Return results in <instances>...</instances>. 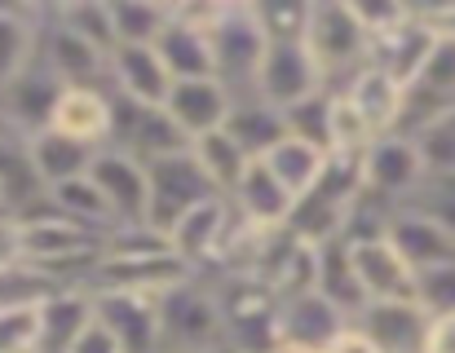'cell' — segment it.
<instances>
[{
	"label": "cell",
	"instance_id": "6da1fadb",
	"mask_svg": "<svg viewBox=\"0 0 455 353\" xmlns=\"http://www.w3.org/2000/svg\"><path fill=\"white\" fill-rule=\"evenodd\" d=\"M195 270L172 252L168 234L151 225H129L116 230L93 265L89 287H116V292H142V296H164L168 287L186 283Z\"/></svg>",
	"mask_w": 455,
	"mask_h": 353
},
{
	"label": "cell",
	"instance_id": "7a4b0ae2",
	"mask_svg": "<svg viewBox=\"0 0 455 353\" xmlns=\"http://www.w3.org/2000/svg\"><path fill=\"white\" fill-rule=\"evenodd\" d=\"M305 49L323 75L327 93H345L363 67H371V31L358 18V4L345 0H318L309 9Z\"/></svg>",
	"mask_w": 455,
	"mask_h": 353
},
{
	"label": "cell",
	"instance_id": "3957f363",
	"mask_svg": "<svg viewBox=\"0 0 455 353\" xmlns=\"http://www.w3.org/2000/svg\"><path fill=\"white\" fill-rule=\"evenodd\" d=\"M155 305H159V353L226 349L221 296L208 274H190L186 283L155 296Z\"/></svg>",
	"mask_w": 455,
	"mask_h": 353
},
{
	"label": "cell",
	"instance_id": "277c9868",
	"mask_svg": "<svg viewBox=\"0 0 455 353\" xmlns=\"http://www.w3.org/2000/svg\"><path fill=\"white\" fill-rule=\"evenodd\" d=\"M226 318V349L230 353H270L279 345V314L283 296L261 274H230L212 278Z\"/></svg>",
	"mask_w": 455,
	"mask_h": 353
},
{
	"label": "cell",
	"instance_id": "5b68a950",
	"mask_svg": "<svg viewBox=\"0 0 455 353\" xmlns=\"http://www.w3.org/2000/svg\"><path fill=\"white\" fill-rule=\"evenodd\" d=\"M212 58H217V80L239 98H257V75L270 53V35L257 18V4H221L212 22Z\"/></svg>",
	"mask_w": 455,
	"mask_h": 353
},
{
	"label": "cell",
	"instance_id": "8992f818",
	"mask_svg": "<svg viewBox=\"0 0 455 353\" xmlns=\"http://www.w3.org/2000/svg\"><path fill=\"white\" fill-rule=\"evenodd\" d=\"M195 142L177 129V120L164 106H138L129 98H116V133H111V151L133 155L138 164H159L172 155H186Z\"/></svg>",
	"mask_w": 455,
	"mask_h": 353
},
{
	"label": "cell",
	"instance_id": "52a82bcc",
	"mask_svg": "<svg viewBox=\"0 0 455 353\" xmlns=\"http://www.w3.org/2000/svg\"><path fill=\"white\" fill-rule=\"evenodd\" d=\"M425 155L411 137H398V133H385L367 160H363V194H371L376 203H389V208H403L416 199V190L425 185Z\"/></svg>",
	"mask_w": 455,
	"mask_h": 353
},
{
	"label": "cell",
	"instance_id": "ba28073f",
	"mask_svg": "<svg viewBox=\"0 0 455 353\" xmlns=\"http://www.w3.org/2000/svg\"><path fill=\"white\" fill-rule=\"evenodd\" d=\"M36 58H40L67 89H80V84H107V89H111V58H107L98 44L80 40L76 31H67V27L53 18V4H44Z\"/></svg>",
	"mask_w": 455,
	"mask_h": 353
},
{
	"label": "cell",
	"instance_id": "9c48e42d",
	"mask_svg": "<svg viewBox=\"0 0 455 353\" xmlns=\"http://www.w3.org/2000/svg\"><path fill=\"white\" fill-rule=\"evenodd\" d=\"M89 176H93V185L102 190V199L111 203L120 230H129V225H151V169H147V164H138L133 155L107 146V151H98Z\"/></svg>",
	"mask_w": 455,
	"mask_h": 353
},
{
	"label": "cell",
	"instance_id": "30bf717a",
	"mask_svg": "<svg viewBox=\"0 0 455 353\" xmlns=\"http://www.w3.org/2000/svg\"><path fill=\"white\" fill-rule=\"evenodd\" d=\"M212 181L204 176L199 160L186 151V155H172V160H159L151 164V230L168 234L195 203L212 199Z\"/></svg>",
	"mask_w": 455,
	"mask_h": 353
},
{
	"label": "cell",
	"instance_id": "8fae6325",
	"mask_svg": "<svg viewBox=\"0 0 455 353\" xmlns=\"http://www.w3.org/2000/svg\"><path fill=\"white\" fill-rule=\"evenodd\" d=\"M98 323L116 336L120 353H159V305L142 292H116V287H89Z\"/></svg>",
	"mask_w": 455,
	"mask_h": 353
},
{
	"label": "cell",
	"instance_id": "7c38bea8",
	"mask_svg": "<svg viewBox=\"0 0 455 353\" xmlns=\"http://www.w3.org/2000/svg\"><path fill=\"white\" fill-rule=\"evenodd\" d=\"M354 327H363L380 353H429L434 336V318L420 301H371L354 318Z\"/></svg>",
	"mask_w": 455,
	"mask_h": 353
},
{
	"label": "cell",
	"instance_id": "4fadbf2b",
	"mask_svg": "<svg viewBox=\"0 0 455 353\" xmlns=\"http://www.w3.org/2000/svg\"><path fill=\"white\" fill-rule=\"evenodd\" d=\"M62 93H67V84L36 58L4 93H0V106H4V120H9V129L18 133V137H36V133H44L49 124H53V111H58V102H62Z\"/></svg>",
	"mask_w": 455,
	"mask_h": 353
},
{
	"label": "cell",
	"instance_id": "5bb4252c",
	"mask_svg": "<svg viewBox=\"0 0 455 353\" xmlns=\"http://www.w3.org/2000/svg\"><path fill=\"white\" fill-rule=\"evenodd\" d=\"M323 89V75L305 49V40H288V44H270L266 62H261V75H257V98L288 111L305 98H314Z\"/></svg>",
	"mask_w": 455,
	"mask_h": 353
},
{
	"label": "cell",
	"instance_id": "9a60e30c",
	"mask_svg": "<svg viewBox=\"0 0 455 353\" xmlns=\"http://www.w3.org/2000/svg\"><path fill=\"white\" fill-rule=\"evenodd\" d=\"M49 129H58L62 137H76V142H84L93 151H107L111 146V133H116V93L107 84L67 89Z\"/></svg>",
	"mask_w": 455,
	"mask_h": 353
},
{
	"label": "cell",
	"instance_id": "2e32d148",
	"mask_svg": "<svg viewBox=\"0 0 455 353\" xmlns=\"http://www.w3.org/2000/svg\"><path fill=\"white\" fill-rule=\"evenodd\" d=\"M230 216H235V203H230L226 194H212V199L195 203V208L168 230L172 252H177L195 274H208L212 261H217V247H221V239H226Z\"/></svg>",
	"mask_w": 455,
	"mask_h": 353
},
{
	"label": "cell",
	"instance_id": "e0dca14e",
	"mask_svg": "<svg viewBox=\"0 0 455 353\" xmlns=\"http://www.w3.org/2000/svg\"><path fill=\"white\" fill-rule=\"evenodd\" d=\"M385 239L407 256V265H411L416 274L438 270V265H451L455 261V234L443 225V221H434L429 212H420V208H411V203L394 208L389 234H385Z\"/></svg>",
	"mask_w": 455,
	"mask_h": 353
},
{
	"label": "cell",
	"instance_id": "ac0fdd59",
	"mask_svg": "<svg viewBox=\"0 0 455 353\" xmlns=\"http://www.w3.org/2000/svg\"><path fill=\"white\" fill-rule=\"evenodd\" d=\"M164 111L177 120V129L190 142H199V137L226 129V120L235 111V93L221 80H177L168 102H164Z\"/></svg>",
	"mask_w": 455,
	"mask_h": 353
},
{
	"label": "cell",
	"instance_id": "d6986e66",
	"mask_svg": "<svg viewBox=\"0 0 455 353\" xmlns=\"http://www.w3.org/2000/svg\"><path fill=\"white\" fill-rule=\"evenodd\" d=\"M172 84L177 80L168 75L155 44H120L111 53V93L116 98H129L138 106H164Z\"/></svg>",
	"mask_w": 455,
	"mask_h": 353
},
{
	"label": "cell",
	"instance_id": "ffe728a7",
	"mask_svg": "<svg viewBox=\"0 0 455 353\" xmlns=\"http://www.w3.org/2000/svg\"><path fill=\"white\" fill-rule=\"evenodd\" d=\"M349 252H354V270L367 301H416V270L389 239L349 243Z\"/></svg>",
	"mask_w": 455,
	"mask_h": 353
},
{
	"label": "cell",
	"instance_id": "44dd1931",
	"mask_svg": "<svg viewBox=\"0 0 455 353\" xmlns=\"http://www.w3.org/2000/svg\"><path fill=\"white\" fill-rule=\"evenodd\" d=\"M434 49H438V35L429 31V22H425L420 9H416L407 22H398L394 31H385V35L371 40V62L407 89V84L425 71V62L434 58Z\"/></svg>",
	"mask_w": 455,
	"mask_h": 353
},
{
	"label": "cell",
	"instance_id": "7402d4cb",
	"mask_svg": "<svg viewBox=\"0 0 455 353\" xmlns=\"http://www.w3.org/2000/svg\"><path fill=\"white\" fill-rule=\"evenodd\" d=\"M155 53L164 58V67H168L172 80H217V58H212V35H208V27L181 18L177 9H172L168 27L159 31Z\"/></svg>",
	"mask_w": 455,
	"mask_h": 353
},
{
	"label": "cell",
	"instance_id": "603a6c76",
	"mask_svg": "<svg viewBox=\"0 0 455 353\" xmlns=\"http://www.w3.org/2000/svg\"><path fill=\"white\" fill-rule=\"evenodd\" d=\"M230 203H235V212H239L248 225H257L261 234H279V230H288L292 208H297V199L288 194V185L270 173L261 160H257V164L248 169V176L235 185Z\"/></svg>",
	"mask_w": 455,
	"mask_h": 353
},
{
	"label": "cell",
	"instance_id": "cb8c5ba5",
	"mask_svg": "<svg viewBox=\"0 0 455 353\" xmlns=\"http://www.w3.org/2000/svg\"><path fill=\"white\" fill-rule=\"evenodd\" d=\"M354 318L345 310H336L323 292H301L292 301H283V314H279V341L288 345H305V349H327Z\"/></svg>",
	"mask_w": 455,
	"mask_h": 353
},
{
	"label": "cell",
	"instance_id": "d4e9b609",
	"mask_svg": "<svg viewBox=\"0 0 455 353\" xmlns=\"http://www.w3.org/2000/svg\"><path fill=\"white\" fill-rule=\"evenodd\" d=\"M98 323L89 287H62L40 305V353H71L80 336Z\"/></svg>",
	"mask_w": 455,
	"mask_h": 353
},
{
	"label": "cell",
	"instance_id": "484cf974",
	"mask_svg": "<svg viewBox=\"0 0 455 353\" xmlns=\"http://www.w3.org/2000/svg\"><path fill=\"white\" fill-rule=\"evenodd\" d=\"M49 199H53V190L36 169V160L27 151V137L9 133L0 142V208H9L13 216H27V212L44 208Z\"/></svg>",
	"mask_w": 455,
	"mask_h": 353
},
{
	"label": "cell",
	"instance_id": "4316f807",
	"mask_svg": "<svg viewBox=\"0 0 455 353\" xmlns=\"http://www.w3.org/2000/svg\"><path fill=\"white\" fill-rule=\"evenodd\" d=\"M40 18V4H0V93L36 62Z\"/></svg>",
	"mask_w": 455,
	"mask_h": 353
},
{
	"label": "cell",
	"instance_id": "83f0119b",
	"mask_svg": "<svg viewBox=\"0 0 455 353\" xmlns=\"http://www.w3.org/2000/svg\"><path fill=\"white\" fill-rule=\"evenodd\" d=\"M314 252H318V283H314V292H323L336 310H345L349 318H358L371 301H367V292H363V283H358L349 243H345V239H327V243H318Z\"/></svg>",
	"mask_w": 455,
	"mask_h": 353
},
{
	"label": "cell",
	"instance_id": "f1b7e54d",
	"mask_svg": "<svg viewBox=\"0 0 455 353\" xmlns=\"http://www.w3.org/2000/svg\"><path fill=\"white\" fill-rule=\"evenodd\" d=\"M27 151H31L40 176L49 181V190H58V185H67V181H76V176H89L93 160H98L93 146H84V142H76V137H62L58 129H44V133L27 137Z\"/></svg>",
	"mask_w": 455,
	"mask_h": 353
},
{
	"label": "cell",
	"instance_id": "f546056e",
	"mask_svg": "<svg viewBox=\"0 0 455 353\" xmlns=\"http://www.w3.org/2000/svg\"><path fill=\"white\" fill-rule=\"evenodd\" d=\"M226 133L252 155V160H266L283 137H288V124H283V111L261 102V98H239L230 120H226Z\"/></svg>",
	"mask_w": 455,
	"mask_h": 353
},
{
	"label": "cell",
	"instance_id": "4dcf8cb0",
	"mask_svg": "<svg viewBox=\"0 0 455 353\" xmlns=\"http://www.w3.org/2000/svg\"><path fill=\"white\" fill-rule=\"evenodd\" d=\"M345 98L367 115V124H371L380 137L398 129V115H403V84H398L394 75H385L376 62L363 67V71L354 75V84L345 89Z\"/></svg>",
	"mask_w": 455,
	"mask_h": 353
},
{
	"label": "cell",
	"instance_id": "1f68e13d",
	"mask_svg": "<svg viewBox=\"0 0 455 353\" xmlns=\"http://www.w3.org/2000/svg\"><path fill=\"white\" fill-rule=\"evenodd\" d=\"M190 155L199 160V169H204V176L212 181V190H217V194H226V199L235 194V185H239V181L248 176V169L257 164V160H252V155H248V151L226 133V129H221V133L199 137V142L190 146Z\"/></svg>",
	"mask_w": 455,
	"mask_h": 353
},
{
	"label": "cell",
	"instance_id": "d6a6232c",
	"mask_svg": "<svg viewBox=\"0 0 455 353\" xmlns=\"http://www.w3.org/2000/svg\"><path fill=\"white\" fill-rule=\"evenodd\" d=\"M53 208H58L62 216H71L76 225L102 234V239H111V234L120 230V221H116L111 203L102 199V190L93 185V176H76V181L58 185V190H53Z\"/></svg>",
	"mask_w": 455,
	"mask_h": 353
},
{
	"label": "cell",
	"instance_id": "836d02e7",
	"mask_svg": "<svg viewBox=\"0 0 455 353\" xmlns=\"http://www.w3.org/2000/svg\"><path fill=\"white\" fill-rule=\"evenodd\" d=\"M327 160L331 155H323V151H314V146H305V142H297V137H283L261 164L270 169V173L279 176L283 185H288V194L292 199H301V194H309L318 181H323V173H327Z\"/></svg>",
	"mask_w": 455,
	"mask_h": 353
},
{
	"label": "cell",
	"instance_id": "e575fe53",
	"mask_svg": "<svg viewBox=\"0 0 455 353\" xmlns=\"http://www.w3.org/2000/svg\"><path fill=\"white\" fill-rule=\"evenodd\" d=\"M53 18H58L67 31H76L80 40L98 44L107 58L120 49V40H116V18H111V0H67V4H53Z\"/></svg>",
	"mask_w": 455,
	"mask_h": 353
},
{
	"label": "cell",
	"instance_id": "d590c367",
	"mask_svg": "<svg viewBox=\"0 0 455 353\" xmlns=\"http://www.w3.org/2000/svg\"><path fill=\"white\" fill-rule=\"evenodd\" d=\"M331 111H336V93L318 89L314 98H305L297 106L283 111V124H288V137H297L305 146L331 155Z\"/></svg>",
	"mask_w": 455,
	"mask_h": 353
},
{
	"label": "cell",
	"instance_id": "8d00e7d4",
	"mask_svg": "<svg viewBox=\"0 0 455 353\" xmlns=\"http://www.w3.org/2000/svg\"><path fill=\"white\" fill-rule=\"evenodd\" d=\"M111 18H116V40L120 44H155L159 31L172 18V4H159V0H111Z\"/></svg>",
	"mask_w": 455,
	"mask_h": 353
},
{
	"label": "cell",
	"instance_id": "74e56055",
	"mask_svg": "<svg viewBox=\"0 0 455 353\" xmlns=\"http://www.w3.org/2000/svg\"><path fill=\"white\" fill-rule=\"evenodd\" d=\"M257 4V18L270 35V44H288V40H305V27H309V9L305 0H252Z\"/></svg>",
	"mask_w": 455,
	"mask_h": 353
},
{
	"label": "cell",
	"instance_id": "f35d334b",
	"mask_svg": "<svg viewBox=\"0 0 455 353\" xmlns=\"http://www.w3.org/2000/svg\"><path fill=\"white\" fill-rule=\"evenodd\" d=\"M416 301L429 318H455V261L416 274Z\"/></svg>",
	"mask_w": 455,
	"mask_h": 353
},
{
	"label": "cell",
	"instance_id": "ab89813d",
	"mask_svg": "<svg viewBox=\"0 0 455 353\" xmlns=\"http://www.w3.org/2000/svg\"><path fill=\"white\" fill-rule=\"evenodd\" d=\"M416 146H420L429 173H455V106L447 115H438V120L416 137Z\"/></svg>",
	"mask_w": 455,
	"mask_h": 353
},
{
	"label": "cell",
	"instance_id": "60d3db41",
	"mask_svg": "<svg viewBox=\"0 0 455 353\" xmlns=\"http://www.w3.org/2000/svg\"><path fill=\"white\" fill-rule=\"evenodd\" d=\"M411 208L429 212L434 221H443V225L455 234V173H429L425 185L416 190Z\"/></svg>",
	"mask_w": 455,
	"mask_h": 353
},
{
	"label": "cell",
	"instance_id": "b9f144b4",
	"mask_svg": "<svg viewBox=\"0 0 455 353\" xmlns=\"http://www.w3.org/2000/svg\"><path fill=\"white\" fill-rule=\"evenodd\" d=\"M416 9H420V18L429 22V31L438 40H451L455 44V0H447V4H416Z\"/></svg>",
	"mask_w": 455,
	"mask_h": 353
},
{
	"label": "cell",
	"instance_id": "7bdbcfd3",
	"mask_svg": "<svg viewBox=\"0 0 455 353\" xmlns=\"http://www.w3.org/2000/svg\"><path fill=\"white\" fill-rule=\"evenodd\" d=\"M18 256V216L9 208H0V265H13Z\"/></svg>",
	"mask_w": 455,
	"mask_h": 353
},
{
	"label": "cell",
	"instance_id": "ee69618b",
	"mask_svg": "<svg viewBox=\"0 0 455 353\" xmlns=\"http://www.w3.org/2000/svg\"><path fill=\"white\" fill-rule=\"evenodd\" d=\"M323 353H380V349L367 341V332H363V327H354V323H349V327H345V332H340V336H336Z\"/></svg>",
	"mask_w": 455,
	"mask_h": 353
},
{
	"label": "cell",
	"instance_id": "f6af8a7d",
	"mask_svg": "<svg viewBox=\"0 0 455 353\" xmlns=\"http://www.w3.org/2000/svg\"><path fill=\"white\" fill-rule=\"evenodd\" d=\"M429 353H455V318H434Z\"/></svg>",
	"mask_w": 455,
	"mask_h": 353
},
{
	"label": "cell",
	"instance_id": "bcb514c9",
	"mask_svg": "<svg viewBox=\"0 0 455 353\" xmlns=\"http://www.w3.org/2000/svg\"><path fill=\"white\" fill-rule=\"evenodd\" d=\"M270 353H318V349H305V345H288V341H279Z\"/></svg>",
	"mask_w": 455,
	"mask_h": 353
},
{
	"label": "cell",
	"instance_id": "7dc6e473",
	"mask_svg": "<svg viewBox=\"0 0 455 353\" xmlns=\"http://www.w3.org/2000/svg\"><path fill=\"white\" fill-rule=\"evenodd\" d=\"M9 133H13V129H9V120H4V106H0V142H4Z\"/></svg>",
	"mask_w": 455,
	"mask_h": 353
},
{
	"label": "cell",
	"instance_id": "c3c4849f",
	"mask_svg": "<svg viewBox=\"0 0 455 353\" xmlns=\"http://www.w3.org/2000/svg\"><path fill=\"white\" fill-rule=\"evenodd\" d=\"M208 353H226V349H208Z\"/></svg>",
	"mask_w": 455,
	"mask_h": 353
},
{
	"label": "cell",
	"instance_id": "681fc988",
	"mask_svg": "<svg viewBox=\"0 0 455 353\" xmlns=\"http://www.w3.org/2000/svg\"><path fill=\"white\" fill-rule=\"evenodd\" d=\"M226 353H230V349H226Z\"/></svg>",
	"mask_w": 455,
	"mask_h": 353
}]
</instances>
